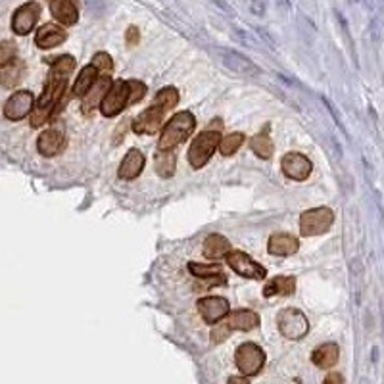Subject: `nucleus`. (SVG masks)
I'll return each mask as SVG.
<instances>
[{"label": "nucleus", "mask_w": 384, "mask_h": 384, "mask_svg": "<svg viewBox=\"0 0 384 384\" xmlns=\"http://www.w3.org/2000/svg\"><path fill=\"white\" fill-rule=\"evenodd\" d=\"M221 143V135L219 131H204L200 133L192 145H190V150H188V162L194 170H200L204 167L205 163L210 162V158L214 156L215 148Z\"/></svg>", "instance_id": "6"}, {"label": "nucleus", "mask_w": 384, "mask_h": 384, "mask_svg": "<svg viewBox=\"0 0 384 384\" xmlns=\"http://www.w3.org/2000/svg\"><path fill=\"white\" fill-rule=\"evenodd\" d=\"M227 264L229 267L244 279H265V267L256 264L252 257L244 252H229L227 254Z\"/></svg>", "instance_id": "10"}, {"label": "nucleus", "mask_w": 384, "mask_h": 384, "mask_svg": "<svg viewBox=\"0 0 384 384\" xmlns=\"http://www.w3.org/2000/svg\"><path fill=\"white\" fill-rule=\"evenodd\" d=\"M338 358H340V350L334 342H327L311 354V361L321 369H333L338 363Z\"/></svg>", "instance_id": "22"}, {"label": "nucleus", "mask_w": 384, "mask_h": 384, "mask_svg": "<svg viewBox=\"0 0 384 384\" xmlns=\"http://www.w3.org/2000/svg\"><path fill=\"white\" fill-rule=\"evenodd\" d=\"M235 363H237V367H239L242 375L254 376L264 369L265 351L254 342L240 344L237 351H235Z\"/></svg>", "instance_id": "8"}, {"label": "nucleus", "mask_w": 384, "mask_h": 384, "mask_svg": "<svg viewBox=\"0 0 384 384\" xmlns=\"http://www.w3.org/2000/svg\"><path fill=\"white\" fill-rule=\"evenodd\" d=\"M298 239H294L292 235H286V232H277L269 239V244H267V250L271 256H292L298 252Z\"/></svg>", "instance_id": "18"}, {"label": "nucleus", "mask_w": 384, "mask_h": 384, "mask_svg": "<svg viewBox=\"0 0 384 384\" xmlns=\"http://www.w3.org/2000/svg\"><path fill=\"white\" fill-rule=\"evenodd\" d=\"M143 170H145V154L133 148V150H129L127 156L121 162L120 177L125 181H133L143 173Z\"/></svg>", "instance_id": "19"}, {"label": "nucleus", "mask_w": 384, "mask_h": 384, "mask_svg": "<svg viewBox=\"0 0 384 384\" xmlns=\"http://www.w3.org/2000/svg\"><path fill=\"white\" fill-rule=\"evenodd\" d=\"M66 145V138L58 129H48L37 140V150L43 154L44 158H52L56 154L62 152V148Z\"/></svg>", "instance_id": "17"}, {"label": "nucleus", "mask_w": 384, "mask_h": 384, "mask_svg": "<svg viewBox=\"0 0 384 384\" xmlns=\"http://www.w3.org/2000/svg\"><path fill=\"white\" fill-rule=\"evenodd\" d=\"M282 173L292 181H306L311 175L313 165L307 160L306 156H302L298 152H289L281 162Z\"/></svg>", "instance_id": "13"}, {"label": "nucleus", "mask_w": 384, "mask_h": 384, "mask_svg": "<svg viewBox=\"0 0 384 384\" xmlns=\"http://www.w3.org/2000/svg\"><path fill=\"white\" fill-rule=\"evenodd\" d=\"M229 383H246L248 384V376H230Z\"/></svg>", "instance_id": "35"}, {"label": "nucleus", "mask_w": 384, "mask_h": 384, "mask_svg": "<svg viewBox=\"0 0 384 384\" xmlns=\"http://www.w3.org/2000/svg\"><path fill=\"white\" fill-rule=\"evenodd\" d=\"M196 127V120L190 111H179L170 120V123L163 127L162 137L158 140V150H173L175 146L181 145L185 138L192 135Z\"/></svg>", "instance_id": "4"}, {"label": "nucleus", "mask_w": 384, "mask_h": 384, "mask_svg": "<svg viewBox=\"0 0 384 384\" xmlns=\"http://www.w3.org/2000/svg\"><path fill=\"white\" fill-rule=\"evenodd\" d=\"M0 48H2V51H0V64H6V62L16 58V44L14 43L6 41V43H2Z\"/></svg>", "instance_id": "32"}, {"label": "nucleus", "mask_w": 384, "mask_h": 384, "mask_svg": "<svg viewBox=\"0 0 384 384\" xmlns=\"http://www.w3.org/2000/svg\"><path fill=\"white\" fill-rule=\"evenodd\" d=\"M93 64L98 69H102V71H111V68H113L111 56H108L106 52H98V54H94Z\"/></svg>", "instance_id": "31"}, {"label": "nucleus", "mask_w": 384, "mask_h": 384, "mask_svg": "<svg viewBox=\"0 0 384 384\" xmlns=\"http://www.w3.org/2000/svg\"><path fill=\"white\" fill-rule=\"evenodd\" d=\"M198 311L208 324H215L221 321L223 317L229 316V302L221 296H208V298L198 300Z\"/></svg>", "instance_id": "12"}, {"label": "nucleus", "mask_w": 384, "mask_h": 384, "mask_svg": "<svg viewBox=\"0 0 384 384\" xmlns=\"http://www.w3.org/2000/svg\"><path fill=\"white\" fill-rule=\"evenodd\" d=\"M334 214L329 208H313L307 210L300 217V232L304 237H316V235H323L333 227Z\"/></svg>", "instance_id": "9"}, {"label": "nucleus", "mask_w": 384, "mask_h": 384, "mask_svg": "<svg viewBox=\"0 0 384 384\" xmlns=\"http://www.w3.org/2000/svg\"><path fill=\"white\" fill-rule=\"evenodd\" d=\"M219 56H221V62L225 68H229L230 71L239 73V75H246V77H256L262 73V69L257 68L254 62L242 56L239 52L235 51H219Z\"/></svg>", "instance_id": "15"}, {"label": "nucleus", "mask_w": 384, "mask_h": 384, "mask_svg": "<svg viewBox=\"0 0 384 384\" xmlns=\"http://www.w3.org/2000/svg\"><path fill=\"white\" fill-rule=\"evenodd\" d=\"M75 68V60L71 56H60L52 62L51 75L44 85L43 96L39 98V102L31 111V125L33 127H41L46 123V120L52 116L54 108L58 106L62 96L66 93V85H68V75Z\"/></svg>", "instance_id": "1"}, {"label": "nucleus", "mask_w": 384, "mask_h": 384, "mask_svg": "<svg viewBox=\"0 0 384 384\" xmlns=\"http://www.w3.org/2000/svg\"><path fill=\"white\" fill-rule=\"evenodd\" d=\"M250 146H252V150L259 156V158H271V154H273V140L269 137V127H265L264 133H257L256 137L250 140Z\"/></svg>", "instance_id": "27"}, {"label": "nucleus", "mask_w": 384, "mask_h": 384, "mask_svg": "<svg viewBox=\"0 0 384 384\" xmlns=\"http://www.w3.org/2000/svg\"><path fill=\"white\" fill-rule=\"evenodd\" d=\"M33 94L29 93V91H17L4 104V118L12 121L24 120L26 116H29L33 111Z\"/></svg>", "instance_id": "11"}, {"label": "nucleus", "mask_w": 384, "mask_h": 384, "mask_svg": "<svg viewBox=\"0 0 384 384\" xmlns=\"http://www.w3.org/2000/svg\"><path fill=\"white\" fill-rule=\"evenodd\" d=\"M244 143V135L242 133H230L227 137H221V143H219V152L223 156H232V154L239 150L240 146Z\"/></svg>", "instance_id": "30"}, {"label": "nucleus", "mask_w": 384, "mask_h": 384, "mask_svg": "<svg viewBox=\"0 0 384 384\" xmlns=\"http://www.w3.org/2000/svg\"><path fill=\"white\" fill-rule=\"evenodd\" d=\"M324 383H344V376H340V375H329L327 378H324Z\"/></svg>", "instance_id": "34"}, {"label": "nucleus", "mask_w": 384, "mask_h": 384, "mask_svg": "<svg viewBox=\"0 0 384 384\" xmlns=\"http://www.w3.org/2000/svg\"><path fill=\"white\" fill-rule=\"evenodd\" d=\"M257 324H259V316L256 311H250V309H239V311H232L227 316V319L219 323L212 331V340L215 344H219L225 338H229V334L232 331H254Z\"/></svg>", "instance_id": "5"}, {"label": "nucleus", "mask_w": 384, "mask_h": 384, "mask_svg": "<svg viewBox=\"0 0 384 384\" xmlns=\"http://www.w3.org/2000/svg\"><path fill=\"white\" fill-rule=\"evenodd\" d=\"M2 68H0V81H2V86H6V89H12V86H16L19 81H21V77H24V64L19 60H10L6 64H0Z\"/></svg>", "instance_id": "25"}, {"label": "nucleus", "mask_w": 384, "mask_h": 384, "mask_svg": "<svg viewBox=\"0 0 384 384\" xmlns=\"http://www.w3.org/2000/svg\"><path fill=\"white\" fill-rule=\"evenodd\" d=\"M156 171L163 179L171 177L175 171V154H171V150H160L156 156Z\"/></svg>", "instance_id": "28"}, {"label": "nucleus", "mask_w": 384, "mask_h": 384, "mask_svg": "<svg viewBox=\"0 0 384 384\" xmlns=\"http://www.w3.org/2000/svg\"><path fill=\"white\" fill-rule=\"evenodd\" d=\"M51 12L62 26H75L79 12L73 0H51Z\"/></svg>", "instance_id": "21"}, {"label": "nucleus", "mask_w": 384, "mask_h": 384, "mask_svg": "<svg viewBox=\"0 0 384 384\" xmlns=\"http://www.w3.org/2000/svg\"><path fill=\"white\" fill-rule=\"evenodd\" d=\"M41 17V6L37 2H27L16 10L12 17V29L16 35H27Z\"/></svg>", "instance_id": "14"}, {"label": "nucleus", "mask_w": 384, "mask_h": 384, "mask_svg": "<svg viewBox=\"0 0 384 384\" xmlns=\"http://www.w3.org/2000/svg\"><path fill=\"white\" fill-rule=\"evenodd\" d=\"M277 324H279V331H281L282 336L289 338V340H302L309 333L307 317L296 307L282 309L279 317H277Z\"/></svg>", "instance_id": "7"}, {"label": "nucleus", "mask_w": 384, "mask_h": 384, "mask_svg": "<svg viewBox=\"0 0 384 384\" xmlns=\"http://www.w3.org/2000/svg\"><path fill=\"white\" fill-rule=\"evenodd\" d=\"M296 291V279L289 277V275H281V277H275L271 281L265 284L264 296L265 298H271L275 294L279 296H291Z\"/></svg>", "instance_id": "23"}, {"label": "nucleus", "mask_w": 384, "mask_h": 384, "mask_svg": "<svg viewBox=\"0 0 384 384\" xmlns=\"http://www.w3.org/2000/svg\"><path fill=\"white\" fill-rule=\"evenodd\" d=\"M138 39H140V35H138L137 27H129L127 35H125V41H127L129 46H135L138 43Z\"/></svg>", "instance_id": "33"}, {"label": "nucleus", "mask_w": 384, "mask_h": 384, "mask_svg": "<svg viewBox=\"0 0 384 384\" xmlns=\"http://www.w3.org/2000/svg\"><path fill=\"white\" fill-rule=\"evenodd\" d=\"M111 85H113V83H111V77H98L96 83L91 86V91H89V93L83 96V100H81V110H83V113H91L98 104H102L104 96L108 94Z\"/></svg>", "instance_id": "16"}, {"label": "nucleus", "mask_w": 384, "mask_h": 384, "mask_svg": "<svg viewBox=\"0 0 384 384\" xmlns=\"http://www.w3.org/2000/svg\"><path fill=\"white\" fill-rule=\"evenodd\" d=\"M146 94V85L140 81H116L108 94L104 96L100 110L106 118H116L131 104L143 100Z\"/></svg>", "instance_id": "3"}, {"label": "nucleus", "mask_w": 384, "mask_h": 384, "mask_svg": "<svg viewBox=\"0 0 384 384\" xmlns=\"http://www.w3.org/2000/svg\"><path fill=\"white\" fill-rule=\"evenodd\" d=\"M66 31L62 29V27L54 26V24H46L43 26L37 35H35V44L39 46V48H54V46H58L66 41Z\"/></svg>", "instance_id": "20"}, {"label": "nucleus", "mask_w": 384, "mask_h": 384, "mask_svg": "<svg viewBox=\"0 0 384 384\" xmlns=\"http://www.w3.org/2000/svg\"><path fill=\"white\" fill-rule=\"evenodd\" d=\"M188 271L198 277V279H210V281H214L215 275H223L221 273V267L217 264H194V262H190L188 264Z\"/></svg>", "instance_id": "29"}, {"label": "nucleus", "mask_w": 384, "mask_h": 384, "mask_svg": "<svg viewBox=\"0 0 384 384\" xmlns=\"http://www.w3.org/2000/svg\"><path fill=\"white\" fill-rule=\"evenodd\" d=\"M204 257L208 259H219V257H227L230 252V242L221 235H210L204 240Z\"/></svg>", "instance_id": "24"}, {"label": "nucleus", "mask_w": 384, "mask_h": 384, "mask_svg": "<svg viewBox=\"0 0 384 384\" xmlns=\"http://www.w3.org/2000/svg\"><path fill=\"white\" fill-rule=\"evenodd\" d=\"M177 104H179V93L173 86L162 89L160 93L156 94L154 102L135 120V123H133L135 133H138V135H154L158 129L162 127L163 120L167 118V113Z\"/></svg>", "instance_id": "2"}, {"label": "nucleus", "mask_w": 384, "mask_h": 384, "mask_svg": "<svg viewBox=\"0 0 384 384\" xmlns=\"http://www.w3.org/2000/svg\"><path fill=\"white\" fill-rule=\"evenodd\" d=\"M96 79H98V68H96L94 64L85 66V68L81 69V73L77 75L75 85H73V94L83 98V96L91 91V86L96 83Z\"/></svg>", "instance_id": "26"}]
</instances>
